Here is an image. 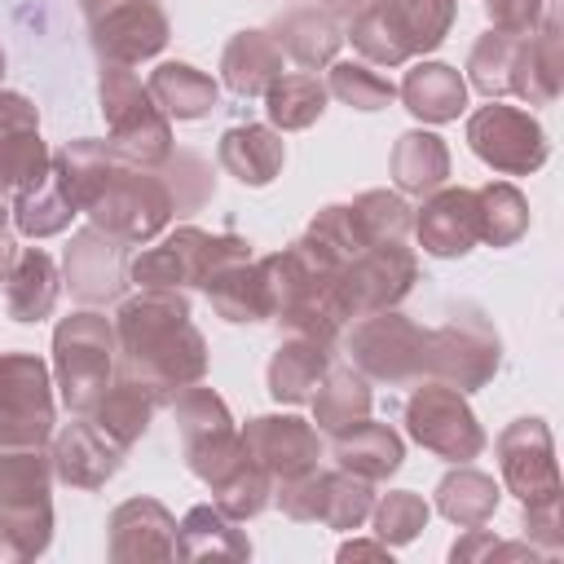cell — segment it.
<instances>
[{"mask_svg": "<svg viewBox=\"0 0 564 564\" xmlns=\"http://www.w3.org/2000/svg\"><path fill=\"white\" fill-rule=\"evenodd\" d=\"M48 375L35 357H0V449H31L48 436Z\"/></svg>", "mask_w": 564, "mask_h": 564, "instance_id": "5b68a950", "label": "cell"}, {"mask_svg": "<svg viewBox=\"0 0 564 564\" xmlns=\"http://www.w3.org/2000/svg\"><path fill=\"white\" fill-rule=\"evenodd\" d=\"M322 101L326 93L313 75H282L269 84V115L282 128H308L322 115Z\"/></svg>", "mask_w": 564, "mask_h": 564, "instance_id": "4dcf8cb0", "label": "cell"}, {"mask_svg": "<svg viewBox=\"0 0 564 564\" xmlns=\"http://www.w3.org/2000/svg\"><path fill=\"white\" fill-rule=\"evenodd\" d=\"M330 88H335V97H344V101L357 106V110H379V106L392 101V93H397L383 75H375L370 66H352V62L335 66Z\"/></svg>", "mask_w": 564, "mask_h": 564, "instance_id": "d6a6232c", "label": "cell"}, {"mask_svg": "<svg viewBox=\"0 0 564 564\" xmlns=\"http://www.w3.org/2000/svg\"><path fill=\"white\" fill-rule=\"evenodd\" d=\"M44 145L35 137V110L18 93H0V189L4 185H35L44 172Z\"/></svg>", "mask_w": 564, "mask_h": 564, "instance_id": "8fae6325", "label": "cell"}, {"mask_svg": "<svg viewBox=\"0 0 564 564\" xmlns=\"http://www.w3.org/2000/svg\"><path fill=\"white\" fill-rule=\"evenodd\" d=\"M242 449L256 467L295 480L317 463V436L300 419H251L242 432Z\"/></svg>", "mask_w": 564, "mask_h": 564, "instance_id": "30bf717a", "label": "cell"}, {"mask_svg": "<svg viewBox=\"0 0 564 564\" xmlns=\"http://www.w3.org/2000/svg\"><path fill=\"white\" fill-rule=\"evenodd\" d=\"M119 344L128 352V366L141 375V383L159 397L167 388L194 383L207 366L203 339L189 326V308L181 295H141L123 304L119 313Z\"/></svg>", "mask_w": 564, "mask_h": 564, "instance_id": "6da1fadb", "label": "cell"}, {"mask_svg": "<svg viewBox=\"0 0 564 564\" xmlns=\"http://www.w3.org/2000/svg\"><path fill=\"white\" fill-rule=\"evenodd\" d=\"M88 212H93L97 225H101L106 234H115V238H150V234H159V225L167 220L172 198H167V189H163L154 176H145V172H123V167H119Z\"/></svg>", "mask_w": 564, "mask_h": 564, "instance_id": "52a82bcc", "label": "cell"}, {"mask_svg": "<svg viewBox=\"0 0 564 564\" xmlns=\"http://www.w3.org/2000/svg\"><path fill=\"white\" fill-rule=\"evenodd\" d=\"M150 97H154L167 115H176V119H198V115L216 101V84H212L203 70L185 66V62H167V66L154 70Z\"/></svg>", "mask_w": 564, "mask_h": 564, "instance_id": "603a6c76", "label": "cell"}, {"mask_svg": "<svg viewBox=\"0 0 564 564\" xmlns=\"http://www.w3.org/2000/svg\"><path fill=\"white\" fill-rule=\"evenodd\" d=\"M66 278H70V291L84 295V300H110L119 286H123V247L115 234H106L101 225L97 229H84L66 256Z\"/></svg>", "mask_w": 564, "mask_h": 564, "instance_id": "7c38bea8", "label": "cell"}, {"mask_svg": "<svg viewBox=\"0 0 564 564\" xmlns=\"http://www.w3.org/2000/svg\"><path fill=\"white\" fill-rule=\"evenodd\" d=\"M313 405H317V423H322L326 432H348V427H357V423L366 419L370 392H366L361 379H352L348 370H339V375H330V379L313 392Z\"/></svg>", "mask_w": 564, "mask_h": 564, "instance_id": "83f0119b", "label": "cell"}, {"mask_svg": "<svg viewBox=\"0 0 564 564\" xmlns=\"http://www.w3.org/2000/svg\"><path fill=\"white\" fill-rule=\"evenodd\" d=\"M0 70H4V57H0Z\"/></svg>", "mask_w": 564, "mask_h": 564, "instance_id": "74e56055", "label": "cell"}, {"mask_svg": "<svg viewBox=\"0 0 564 564\" xmlns=\"http://www.w3.org/2000/svg\"><path fill=\"white\" fill-rule=\"evenodd\" d=\"M441 507L445 516H454L458 524H476L489 507H494V485L480 476H449L441 485Z\"/></svg>", "mask_w": 564, "mask_h": 564, "instance_id": "836d02e7", "label": "cell"}, {"mask_svg": "<svg viewBox=\"0 0 564 564\" xmlns=\"http://www.w3.org/2000/svg\"><path fill=\"white\" fill-rule=\"evenodd\" d=\"M529 119L524 115H511V110H502V106H489V110H480L476 119H471V145H476V154L480 159H489V163H498V167H507V172H520V167H529Z\"/></svg>", "mask_w": 564, "mask_h": 564, "instance_id": "e0dca14e", "label": "cell"}, {"mask_svg": "<svg viewBox=\"0 0 564 564\" xmlns=\"http://www.w3.org/2000/svg\"><path fill=\"white\" fill-rule=\"evenodd\" d=\"M423 520H427V507H423V498H414V494H388V502H383L379 516H375L379 538H388V542L414 538V533L423 529Z\"/></svg>", "mask_w": 564, "mask_h": 564, "instance_id": "e575fe53", "label": "cell"}, {"mask_svg": "<svg viewBox=\"0 0 564 564\" xmlns=\"http://www.w3.org/2000/svg\"><path fill=\"white\" fill-rule=\"evenodd\" d=\"M101 110L115 132V150L137 163L167 159V119L159 115L150 88H141L123 66H110L101 75Z\"/></svg>", "mask_w": 564, "mask_h": 564, "instance_id": "3957f363", "label": "cell"}, {"mask_svg": "<svg viewBox=\"0 0 564 564\" xmlns=\"http://www.w3.org/2000/svg\"><path fill=\"white\" fill-rule=\"evenodd\" d=\"M326 4H330V9H335V13H344V18H348V13H352V9H357V13H361V9H366V4H370V0H326Z\"/></svg>", "mask_w": 564, "mask_h": 564, "instance_id": "d590c367", "label": "cell"}, {"mask_svg": "<svg viewBox=\"0 0 564 564\" xmlns=\"http://www.w3.org/2000/svg\"><path fill=\"white\" fill-rule=\"evenodd\" d=\"M278 44H282L295 62L317 66V62H326V57L335 53L339 35H335V26H330L317 9H295V13L278 26Z\"/></svg>", "mask_w": 564, "mask_h": 564, "instance_id": "f546056e", "label": "cell"}, {"mask_svg": "<svg viewBox=\"0 0 564 564\" xmlns=\"http://www.w3.org/2000/svg\"><path fill=\"white\" fill-rule=\"evenodd\" d=\"M115 4H123V0H84V9H88V18H97V13H106V9H115Z\"/></svg>", "mask_w": 564, "mask_h": 564, "instance_id": "8d00e7d4", "label": "cell"}, {"mask_svg": "<svg viewBox=\"0 0 564 564\" xmlns=\"http://www.w3.org/2000/svg\"><path fill=\"white\" fill-rule=\"evenodd\" d=\"M57 300V273L44 251H22L13 273H9V313L18 322H35L53 308Z\"/></svg>", "mask_w": 564, "mask_h": 564, "instance_id": "7402d4cb", "label": "cell"}, {"mask_svg": "<svg viewBox=\"0 0 564 564\" xmlns=\"http://www.w3.org/2000/svg\"><path fill=\"white\" fill-rule=\"evenodd\" d=\"M57 471L62 480L70 485H84V489H97L115 467H119V445L101 432V427H88V423H70L62 436H57Z\"/></svg>", "mask_w": 564, "mask_h": 564, "instance_id": "9a60e30c", "label": "cell"}, {"mask_svg": "<svg viewBox=\"0 0 564 564\" xmlns=\"http://www.w3.org/2000/svg\"><path fill=\"white\" fill-rule=\"evenodd\" d=\"M476 234H480V212H476V198L463 189L432 198L419 216V238L432 256H458Z\"/></svg>", "mask_w": 564, "mask_h": 564, "instance_id": "2e32d148", "label": "cell"}, {"mask_svg": "<svg viewBox=\"0 0 564 564\" xmlns=\"http://www.w3.org/2000/svg\"><path fill=\"white\" fill-rule=\"evenodd\" d=\"M176 551L181 555H251V546H247V538H238V529L220 516V511H212V507H194L189 516H185V524H181V538H176Z\"/></svg>", "mask_w": 564, "mask_h": 564, "instance_id": "4316f807", "label": "cell"}, {"mask_svg": "<svg viewBox=\"0 0 564 564\" xmlns=\"http://www.w3.org/2000/svg\"><path fill=\"white\" fill-rule=\"evenodd\" d=\"M278 70H282V53L269 44L264 31H242L225 48V84L234 93H260L278 79Z\"/></svg>", "mask_w": 564, "mask_h": 564, "instance_id": "44dd1931", "label": "cell"}, {"mask_svg": "<svg viewBox=\"0 0 564 564\" xmlns=\"http://www.w3.org/2000/svg\"><path fill=\"white\" fill-rule=\"evenodd\" d=\"M212 304L220 308V317L229 322H256L269 313V291H264V278L260 269H247V260H229L220 269H212L203 278Z\"/></svg>", "mask_w": 564, "mask_h": 564, "instance_id": "ac0fdd59", "label": "cell"}, {"mask_svg": "<svg viewBox=\"0 0 564 564\" xmlns=\"http://www.w3.org/2000/svg\"><path fill=\"white\" fill-rule=\"evenodd\" d=\"M220 163L247 181V185H264L273 181V172L282 167V141L260 128V123H247V128H229L225 141H220Z\"/></svg>", "mask_w": 564, "mask_h": 564, "instance_id": "d6986e66", "label": "cell"}, {"mask_svg": "<svg viewBox=\"0 0 564 564\" xmlns=\"http://www.w3.org/2000/svg\"><path fill=\"white\" fill-rule=\"evenodd\" d=\"M339 463H344V471H352V476H361V480H379V476H388V471H397V463H401V441L383 427V423H357V427H348V432H339Z\"/></svg>", "mask_w": 564, "mask_h": 564, "instance_id": "ffe728a7", "label": "cell"}, {"mask_svg": "<svg viewBox=\"0 0 564 564\" xmlns=\"http://www.w3.org/2000/svg\"><path fill=\"white\" fill-rule=\"evenodd\" d=\"M167 40V22L150 0H123L93 18V44L106 62L128 66L150 53H159Z\"/></svg>", "mask_w": 564, "mask_h": 564, "instance_id": "ba28073f", "label": "cell"}, {"mask_svg": "<svg viewBox=\"0 0 564 564\" xmlns=\"http://www.w3.org/2000/svg\"><path fill=\"white\" fill-rule=\"evenodd\" d=\"M401 97L423 119H449L463 106V79L449 66H419V70L405 75Z\"/></svg>", "mask_w": 564, "mask_h": 564, "instance_id": "484cf974", "label": "cell"}, {"mask_svg": "<svg viewBox=\"0 0 564 564\" xmlns=\"http://www.w3.org/2000/svg\"><path fill=\"white\" fill-rule=\"evenodd\" d=\"M57 375L70 410L97 405L110 383V326L97 313H79L57 326Z\"/></svg>", "mask_w": 564, "mask_h": 564, "instance_id": "277c9868", "label": "cell"}, {"mask_svg": "<svg viewBox=\"0 0 564 564\" xmlns=\"http://www.w3.org/2000/svg\"><path fill=\"white\" fill-rule=\"evenodd\" d=\"M150 410H154V392H150L145 383L128 379V383H119L115 392H101V397H97V427L123 449V445H132V441L145 432Z\"/></svg>", "mask_w": 564, "mask_h": 564, "instance_id": "d4e9b609", "label": "cell"}, {"mask_svg": "<svg viewBox=\"0 0 564 564\" xmlns=\"http://www.w3.org/2000/svg\"><path fill=\"white\" fill-rule=\"evenodd\" d=\"M79 207L70 203V194L62 189V181L53 176H40L35 185L22 189L18 198V229L22 234H57Z\"/></svg>", "mask_w": 564, "mask_h": 564, "instance_id": "f1b7e54d", "label": "cell"}, {"mask_svg": "<svg viewBox=\"0 0 564 564\" xmlns=\"http://www.w3.org/2000/svg\"><path fill=\"white\" fill-rule=\"evenodd\" d=\"M392 172L405 189H432L441 176H445V150L436 137L427 132H410L401 137L397 154H392Z\"/></svg>", "mask_w": 564, "mask_h": 564, "instance_id": "1f68e13d", "label": "cell"}, {"mask_svg": "<svg viewBox=\"0 0 564 564\" xmlns=\"http://www.w3.org/2000/svg\"><path fill=\"white\" fill-rule=\"evenodd\" d=\"M110 555H176V524L159 502H123L110 520Z\"/></svg>", "mask_w": 564, "mask_h": 564, "instance_id": "5bb4252c", "label": "cell"}, {"mask_svg": "<svg viewBox=\"0 0 564 564\" xmlns=\"http://www.w3.org/2000/svg\"><path fill=\"white\" fill-rule=\"evenodd\" d=\"M423 335L401 322V317H375L352 335V357L361 361V370H370L375 379H405L414 366V352Z\"/></svg>", "mask_w": 564, "mask_h": 564, "instance_id": "4fadbf2b", "label": "cell"}, {"mask_svg": "<svg viewBox=\"0 0 564 564\" xmlns=\"http://www.w3.org/2000/svg\"><path fill=\"white\" fill-rule=\"evenodd\" d=\"M322 375H326V352L317 339L286 344V348H278V357L269 366V392L278 401H308L317 392Z\"/></svg>", "mask_w": 564, "mask_h": 564, "instance_id": "cb8c5ba5", "label": "cell"}, {"mask_svg": "<svg viewBox=\"0 0 564 564\" xmlns=\"http://www.w3.org/2000/svg\"><path fill=\"white\" fill-rule=\"evenodd\" d=\"M449 22V0H379L352 22V40L375 62H401L414 48H432Z\"/></svg>", "mask_w": 564, "mask_h": 564, "instance_id": "7a4b0ae2", "label": "cell"}, {"mask_svg": "<svg viewBox=\"0 0 564 564\" xmlns=\"http://www.w3.org/2000/svg\"><path fill=\"white\" fill-rule=\"evenodd\" d=\"M229 260H247L242 238H229V234L212 238L203 229H181L176 238H167L163 247L141 256L132 264V278L141 286H181V282H203L212 269H220Z\"/></svg>", "mask_w": 564, "mask_h": 564, "instance_id": "8992f818", "label": "cell"}, {"mask_svg": "<svg viewBox=\"0 0 564 564\" xmlns=\"http://www.w3.org/2000/svg\"><path fill=\"white\" fill-rule=\"evenodd\" d=\"M405 419H410L414 441L436 449V454H445V458H471L480 449V432H476L467 405L445 388H423L410 401Z\"/></svg>", "mask_w": 564, "mask_h": 564, "instance_id": "9c48e42d", "label": "cell"}]
</instances>
